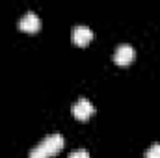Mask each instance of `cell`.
<instances>
[{"mask_svg": "<svg viewBox=\"0 0 160 158\" xmlns=\"http://www.w3.org/2000/svg\"><path fill=\"white\" fill-rule=\"evenodd\" d=\"M63 145H65V140H63V136H62V134H58V132H56V134L47 136L41 143H38V147H39L47 156H56L58 153H62Z\"/></svg>", "mask_w": 160, "mask_h": 158, "instance_id": "obj_1", "label": "cell"}, {"mask_svg": "<svg viewBox=\"0 0 160 158\" xmlns=\"http://www.w3.org/2000/svg\"><path fill=\"white\" fill-rule=\"evenodd\" d=\"M71 112H73V116L78 119V121H88V119L95 114V106H93L88 99L82 97V99H78V101L73 104Z\"/></svg>", "mask_w": 160, "mask_h": 158, "instance_id": "obj_2", "label": "cell"}, {"mask_svg": "<svg viewBox=\"0 0 160 158\" xmlns=\"http://www.w3.org/2000/svg\"><path fill=\"white\" fill-rule=\"evenodd\" d=\"M19 30H21V32H26V34H38L41 30V19L34 13V11H28V13L19 21Z\"/></svg>", "mask_w": 160, "mask_h": 158, "instance_id": "obj_3", "label": "cell"}, {"mask_svg": "<svg viewBox=\"0 0 160 158\" xmlns=\"http://www.w3.org/2000/svg\"><path fill=\"white\" fill-rule=\"evenodd\" d=\"M134 56H136V52H134V48L130 45H119L116 48V52H114V62L118 65H123L125 67V65H130L132 63Z\"/></svg>", "mask_w": 160, "mask_h": 158, "instance_id": "obj_4", "label": "cell"}, {"mask_svg": "<svg viewBox=\"0 0 160 158\" xmlns=\"http://www.w3.org/2000/svg\"><path fill=\"white\" fill-rule=\"evenodd\" d=\"M71 39H73V43H75L77 47H86L89 41L93 39V32H91L88 26L80 24V26H75V28H73Z\"/></svg>", "mask_w": 160, "mask_h": 158, "instance_id": "obj_5", "label": "cell"}, {"mask_svg": "<svg viewBox=\"0 0 160 158\" xmlns=\"http://www.w3.org/2000/svg\"><path fill=\"white\" fill-rule=\"evenodd\" d=\"M145 158H160V143H153L145 151Z\"/></svg>", "mask_w": 160, "mask_h": 158, "instance_id": "obj_6", "label": "cell"}, {"mask_svg": "<svg viewBox=\"0 0 160 158\" xmlns=\"http://www.w3.org/2000/svg\"><path fill=\"white\" fill-rule=\"evenodd\" d=\"M30 158H48V156H47V155H45V153L41 151L39 147L36 145V147H34V149L30 151Z\"/></svg>", "mask_w": 160, "mask_h": 158, "instance_id": "obj_7", "label": "cell"}, {"mask_svg": "<svg viewBox=\"0 0 160 158\" xmlns=\"http://www.w3.org/2000/svg\"><path fill=\"white\" fill-rule=\"evenodd\" d=\"M67 158H89V153H88V151H84V149H78V151L71 153Z\"/></svg>", "mask_w": 160, "mask_h": 158, "instance_id": "obj_8", "label": "cell"}]
</instances>
